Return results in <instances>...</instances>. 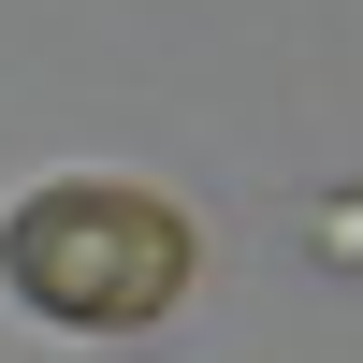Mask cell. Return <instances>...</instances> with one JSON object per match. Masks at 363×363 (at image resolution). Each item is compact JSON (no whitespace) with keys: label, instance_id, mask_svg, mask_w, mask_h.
<instances>
[{"label":"cell","instance_id":"obj_1","mask_svg":"<svg viewBox=\"0 0 363 363\" xmlns=\"http://www.w3.org/2000/svg\"><path fill=\"white\" fill-rule=\"evenodd\" d=\"M0 277L44 320H73V335H131V320H160L189 291V218L160 189H116V174H58V189L15 203Z\"/></svg>","mask_w":363,"mask_h":363}]
</instances>
